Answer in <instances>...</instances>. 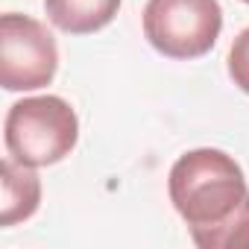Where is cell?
Listing matches in <instances>:
<instances>
[{"label": "cell", "mask_w": 249, "mask_h": 249, "mask_svg": "<svg viewBox=\"0 0 249 249\" xmlns=\"http://www.w3.org/2000/svg\"><path fill=\"white\" fill-rule=\"evenodd\" d=\"M243 3H249V0H243Z\"/></svg>", "instance_id": "obj_8"}, {"label": "cell", "mask_w": 249, "mask_h": 249, "mask_svg": "<svg viewBox=\"0 0 249 249\" xmlns=\"http://www.w3.org/2000/svg\"><path fill=\"white\" fill-rule=\"evenodd\" d=\"M6 153L27 167H50L68 159L79 141V117L56 94L24 97L9 106L3 123Z\"/></svg>", "instance_id": "obj_2"}, {"label": "cell", "mask_w": 249, "mask_h": 249, "mask_svg": "<svg viewBox=\"0 0 249 249\" xmlns=\"http://www.w3.org/2000/svg\"><path fill=\"white\" fill-rule=\"evenodd\" d=\"M229 76H231V82L243 91V94H249V27L246 30H240L237 33V38L231 41V47H229Z\"/></svg>", "instance_id": "obj_7"}, {"label": "cell", "mask_w": 249, "mask_h": 249, "mask_svg": "<svg viewBox=\"0 0 249 249\" xmlns=\"http://www.w3.org/2000/svg\"><path fill=\"white\" fill-rule=\"evenodd\" d=\"M144 38L167 59L205 56L223 30V9L217 0H147Z\"/></svg>", "instance_id": "obj_3"}, {"label": "cell", "mask_w": 249, "mask_h": 249, "mask_svg": "<svg viewBox=\"0 0 249 249\" xmlns=\"http://www.w3.org/2000/svg\"><path fill=\"white\" fill-rule=\"evenodd\" d=\"M123 0H44L50 24L68 36H91L114 21Z\"/></svg>", "instance_id": "obj_6"}, {"label": "cell", "mask_w": 249, "mask_h": 249, "mask_svg": "<svg viewBox=\"0 0 249 249\" xmlns=\"http://www.w3.org/2000/svg\"><path fill=\"white\" fill-rule=\"evenodd\" d=\"M167 194L199 249H249V185L229 153L199 147L179 156Z\"/></svg>", "instance_id": "obj_1"}, {"label": "cell", "mask_w": 249, "mask_h": 249, "mask_svg": "<svg viewBox=\"0 0 249 249\" xmlns=\"http://www.w3.org/2000/svg\"><path fill=\"white\" fill-rule=\"evenodd\" d=\"M59 71V47L53 33L18 12L0 18V85L6 91H38Z\"/></svg>", "instance_id": "obj_4"}, {"label": "cell", "mask_w": 249, "mask_h": 249, "mask_svg": "<svg viewBox=\"0 0 249 249\" xmlns=\"http://www.w3.org/2000/svg\"><path fill=\"white\" fill-rule=\"evenodd\" d=\"M0 185H3V205H0V226L3 229L24 223L38 211L41 179L36 167H27L9 156L0 164Z\"/></svg>", "instance_id": "obj_5"}]
</instances>
